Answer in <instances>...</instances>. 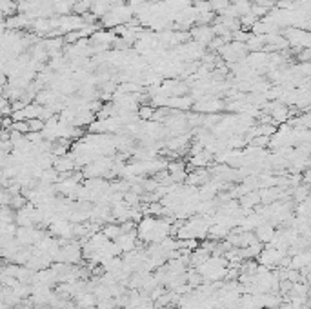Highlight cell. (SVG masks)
Returning <instances> with one entry per match:
<instances>
[{
    "label": "cell",
    "instance_id": "obj_5",
    "mask_svg": "<svg viewBox=\"0 0 311 309\" xmlns=\"http://www.w3.org/2000/svg\"><path fill=\"white\" fill-rule=\"evenodd\" d=\"M113 7V0H93V5H91V13L97 15L99 18H104L107 13Z\"/></svg>",
    "mask_w": 311,
    "mask_h": 309
},
{
    "label": "cell",
    "instance_id": "obj_8",
    "mask_svg": "<svg viewBox=\"0 0 311 309\" xmlns=\"http://www.w3.org/2000/svg\"><path fill=\"white\" fill-rule=\"evenodd\" d=\"M91 5H93V0H77L73 5V13L75 15H86L91 11Z\"/></svg>",
    "mask_w": 311,
    "mask_h": 309
},
{
    "label": "cell",
    "instance_id": "obj_7",
    "mask_svg": "<svg viewBox=\"0 0 311 309\" xmlns=\"http://www.w3.org/2000/svg\"><path fill=\"white\" fill-rule=\"evenodd\" d=\"M2 15H4V18L18 15V2L16 0H2Z\"/></svg>",
    "mask_w": 311,
    "mask_h": 309
},
{
    "label": "cell",
    "instance_id": "obj_12",
    "mask_svg": "<svg viewBox=\"0 0 311 309\" xmlns=\"http://www.w3.org/2000/svg\"><path fill=\"white\" fill-rule=\"evenodd\" d=\"M259 22V16H255L253 13H249V15H244L240 16V24H242V29H251Z\"/></svg>",
    "mask_w": 311,
    "mask_h": 309
},
{
    "label": "cell",
    "instance_id": "obj_13",
    "mask_svg": "<svg viewBox=\"0 0 311 309\" xmlns=\"http://www.w3.org/2000/svg\"><path fill=\"white\" fill-rule=\"evenodd\" d=\"M11 131H18L22 135H27L29 133V124H27V120H15L13 126H11Z\"/></svg>",
    "mask_w": 311,
    "mask_h": 309
},
{
    "label": "cell",
    "instance_id": "obj_10",
    "mask_svg": "<svg viewBox=\"0 0 311 309\" xmlns=\"http://www.w3.org/2000/svg\"><path fill=\"white\" fill-rule=\"evenodd\" d=\"M102 231H104V234L109 240H116L122 234V228H120V226H115V224L104 226V228H102Z\"/></svg>",
    "mask_w": 311,
    "mask_h": 309
},
{
    "label": "cell",
    "instance_id": "obj_1",
    "mask_svg": "<svg viewBox=\"0 0 311 309\" xmlns=\"http://www.w3.org/2000/svg\"><path fill=\"white\" fill-rule=\"evenodd\" d=\"M191 38L195 42L202 44V46H209L211 40L215 38V31H213V26H193L191 27Z\"/></svg>",
    "mask_w": 311,
    "mask_h": 309
},
{
    "label": "cell",
    "instance_id": "obj_9",
    "mask_svg": "<svg viewBox=\"0 0 311 309\" xmlns=\"http://www.w3.org/2000/svg\"><path fill=\"white\" fill-rule=\"evenodd\" d=\"M155 111H157V107H153L151 104H144V106H140V109L137 113L140 120H153Z\"/></svg>",
    "mask_w": 311,
    "mask_h": 309
},
{
    "label": "cell",
    "instance_id": "obj_6",
    "mask_svg": "<svg viewBox=\"0 0 311 309\" xmlns=\"http://www.w3.org/2000/svg\"><path fill=\"white\" fill-rule=\"evenodd\" d=\"M257 238H259V242H271V240L275 238V230L273 226L269 224H260L259 228H257Z\"/></svg>",
    "mask_w": 311,
    "mask_h": 309
},
{
    "label": "cell",
    "instance_id": "obj_3",
    "mask_svg": "<svg viewBox=\"0 0 311 309\" xmlns=\"http://www.w3.org/2000/svg\"><path fill=\"white\" fill-rule=\"evenodd\" d=\"M213 160V154L209 153V151H201V153L193 154V156H190V165L193 167V169H202L204 165H207ZM191 169V171H193Z\"/></svg>",
    "mask_w": 311,
    "mask_h": 309
},
{
    "label": "cell",
    "instance_id": "obj_4",
    "mask_svg": "<svg viewBox=\"0 0 311 309\" xmlns=\"http://www.w3.org/2000/svg\"><path fill=\"white\" fill-rule=\"evenodd\" d=\"M135 234H137V231H133V233H122L120 236L116 240H113V242L120 247L122 253H127V251L135 249Z\"/></svg>",
    "mask_w": 311,
    "mask_h": 309
},
{
    "label": "cell",
    "instance_id": "obj_11",
    "mask_svg": "<svg viewBox=\"0 0 311 309\" xmlns=\"http://www.w3.org/2000/svg\"><path fill=\"white\" fill-rule=\"evenodd\" d=\"M27 124H29V133H40L46 128V120L42 118H31V120H27Z\"/></svg>",
    "mask_w": 311,
    "mask_h": 309
},
{
    "label": "cell",
    "instance_id": "obj_2",
    "mask_svg": "<svg viewBox=\"0 0 311 309\" xmlns=\"http://www.w3.org/2000/svg\"><path fill=\"white\" fill-rule=\"evenodd\" d=\"M195 106V98L191 95H182V96H171L168 102V107L177 109V111H190L191 107Z\"/></svg>",
    "mask_w": 311,
    "mask_h": 309
}]
</instances>
